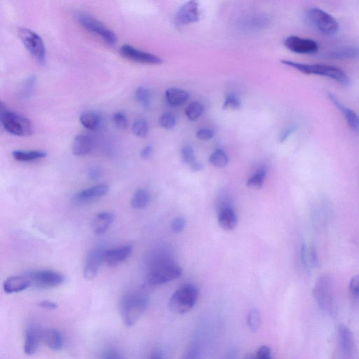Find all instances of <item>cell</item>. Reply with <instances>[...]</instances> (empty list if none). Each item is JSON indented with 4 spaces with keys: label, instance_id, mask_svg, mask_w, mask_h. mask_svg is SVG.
Returning <instances> with one entry per match:
<instances>
[{
    "label": "cell",
    "instance_id": "ac0fdd59",
    "mask_svg": "<svg viewBox=\"0 0 359 359\" xmlns=\"http://www.w3.org/2000/svg\"><path fill=\"white\" fill-rule=\"evenodd\" d=\"M328 97L329 100L333 103L339 111L343 115L344 118L346 120L350 127L356 133H359V116L355 111L350 108H347L341 102L339 101L337 97L333 93L328 92Z\"/></svg>",
    "mask_w": 359,
    "mask_h": 359
},
{
    "label": "cell",
    "instance_id": "3957f363",
    "mask_svg": "<svg viewBox=\"0 0 359 359\" xmlns=\"http://www.w3.org/2000/svg\"><path fill=\"white\" fill-rule=\"evenodd\" d=\"M0 121L4 129L13 136L26 137L33 134L31 121L23 115L6 109L2 103L0 107Z\"/></svg>",
    "mask_w": 359,
    "mask_h": 359
},
{
    "label": "cell",
    "instance_id": "f5cc1de1",
    "mask_svg": "<svg viewBox=\"0 0 359 359\" xmlns=\"http://www.w3.org/2000/svg\"><path fill=\"white\" fill-rule=\"evenodd\" d=\"M151 357L153 359H163L164 358V356H163V352L161 351L156 350L153 352Z\"/></svg>",
    "mask_w": 359,
    "mask_h": 359
},
{
    "label": "cell",
    "instance_id": "6da1fadb",
    "mask_svg": "<svg viewBox=\"0 0 359 359\" xmlns=\"http://www.w3.org/2000/svg\"><path fill=\"white\" fill-rule=\"evenodd\" d=\"M149 299L140 291L131 292L123 297L120 305L121 316L125 325L133 326L146 311Z\"/></svg>",
    "mask_w": 359,
    "mask_h": 359
},
{
    "label": "cell",
    "instance_id": "83f0119b",
    "mask_svg": "<svg viewBox=\"0 0 359 359\" xmlns=\"http://www.w3.org/2000/svg\"><path fill=\"white\" fill-rule=\"evenodd\" d=\"M301 260L302 264L306 268L315 267L318 265V255H317V250L313 245L308 247L307 245H302Z\"/></svg>",
    "mask_w": 359,
    "mask_h": 359
},
{
    "label": "cell",
    "instance_id": "8fae6325",
    "mask_svg": "<svg viewBox=\"0 0 359 359\" xmlns=\"http://www.w3.org/2000/svg\"><path fill=\"white\" fill-rule=\"evenodd\" d=\"M105 250L103 247L97 246L88 253L83 266V277L88 280L94 279L105 263Z\"/></svg>",
    "mask_w": 359,
    "mask_h": 359
},
{
    "label": "cell",
    "instance_id": "7bdbcfd3",
    "mask_svg": "<svg viewBox=\"0 0 359 359\" xmlns=\"http://www.w3.org/2000/svg\"><path fill=\"white\" fill-rule=\"evenodd\" d=\"M196 136L198 139L206 141L212 139L215 136L214 131L207 128H202L197 132Z\"/></svg>",
    "mask_w": 359,
    "mask_h": 359
},
{
    "label": "cell",
    "instance_id": "4dcf8cb0",
    "mask_svg": "<svg viewBox=\"0 0 359 359\" xmlns=\"http://www.w3.org/2000/svg\"><path fill=\"white\" fill-rule=\"evenodd\" d=\"M267 173V168L264 166L260 167L248 178V181H247V186L253 189L263 188Z\"/></svg>",
    "mask_w": 359,
    "mask_h": 359
},
{
    "label": "cell",
    "instance_id": "484cf974",
    "mask_svg": "<svg viewBox=\"0 0 359 359\" xmlns=\"http://www.w3.org/2000/svg\"><path fill=\"white\" fill-rule=\"evenodd\" d=\"M338 333L342 350L347 356L352 355L355 350V341L353 334L350 329L346 325H340L338 327Z\"/></svg>",
    "mask_w": 359,
    "mask_h": 359
},
{
    "label": "cell",
    "instance_id": "603a6c76",
    "mask_svg": "<svg viewBox=\"0 0 359 359\" xmlns=\"http://www.w3.org/2000/svg\"><path fill=\"white\" fill-rule=\"evenodd\" d=\"M93 148V140L86 135H78L74 138L72 144V153L75 156L87 155Z\"/></svg>",
    "mask_w": 359,
    "mask_h": 359
},
{
    "label": "cell",
    "instance_id": "d6986e66",
    "mask_svg": "<svg viewBox=\"0 0 359 359\" xmlns=\"http://www.w3.org/2000/svg\"><path fill=\"white\" fill-rule=\"evenodd\" d=\"M31 285V280L28 276H13L5 280L3 288L6 293H16L26 290Z\"/></svg>",
    "mask_w": 359,
    "mask_h": 359
},
{
    "label": "cell",
    "instance_id": "60d3db41",
    "mask_svg": "<svg viewBox=\"0 0 359 359\" xmlns=\"http://www.w3.org/2000/svg\"><path fill=\"white\" fill-rule=\"evenodd\" d=\"M113 121H114L115 126L120 129L124 130L127 127V118L122 112H118L113 115Z\"/></svg>",
    "mask_w": 359,
    "mask_h": 359
},
{
    "label": "cell",
    "instance_id": "c3c4849f",
    "mask_svg": "<svg viewBox=\"0 0 359 359\" xmlns=\"http://www.w3.org/2000/svg\"><path fill=\"white\" fill-rule=\"evenodd\" d=\"M103 357L102 358L103 359H118L122 358V356L118 351L115 350H110L105 351L104 353L103 354Z\"/></svg>",
    "mask_w": 359,
    "mask_h": 359
},
{
    "label": "cell",
    "instance_id": "8992f818",
    "mask_svg": "<svg viewBox=\"0 0 359 359\" xmlns=\"http://www.w3.org/2000/svg\"><path fill=\"white\" fill-rule=\"evenodd\" d=\"M198 288L193 284H186L180 287L171 297L169 308L175 313H187L195 306L198 300Z\"/></svg>",
    "mask_w": 359,
    "mask_h": 359
},
{
    "label": "cell",
    "instance_id": "ffe728a7",
    "mask_svg": "<svg viewBox=\"0 0 359 359\" xmlns=\"http://www.w3.org/2000/svg\"><path fill=\"white\" fill-rule=\"evenodd\" d=\"M220 228L225 231H231L236 228L238 218L235 210L230 206L220 208L218 217Z\"/></svg>",
    "mask_w": 359,
    "mask_h": 359
},
{
    "label": "cell",
    "instance_id": "ab89813d",
    "mask_svg": "<svg viewBox=\"0 0 359 359\" xmlns=\"http://www.w3.org/2000/svg\"><path fill=\"white\" fill-rule=\"evenodd\" d=\"M36 77L34 76V75H32V76L29 77V78L25 81L22 90H21V94L23 98H28L31 96L32 93H33V89L35 88V85H36Z\"/></svg>",
    "mask_w": 359,
    "mask_h": 359
},
{
    "label": "cell",
    "instance_id": "f1b7e54d",
    "mask_svg": "<svg viewBox=\"0 0 359 359\" xmlns=\"http://www.w3.org/2000/svg\"><path fill=\"white\" fill-rule=\"evenodd\" d=\"M150 200V193L148 190L140 188L133 194L131 200V206L134 209H143L149 204Z\"/></svg>",
    "mask_w": 359,
    "mask_h": 359
},
{
    "label": "cell",
    "instance_id": "d4e9b609",
    "mask_svg": "<svg viewBox=\"0 0 359 359\" xmlns=\"http://www.w3.org/2000/svg\"><path fill=\"white\" fill-rule=\"evenodd\" d=\"M190 98V94L185 90L179 88H170L165 92V100L172 107H179L185 104Z\"/></svg>",
    "mask_w": 359,
    "mask_h": 359
},
{
    "label": "cell",
    "instance_id": "7c38bea8",
    "mask_svg": "<svg viewBox=\"0 0 359 359\" xmlns=\"http://www.w3.org/2000/svg\"><path fill=\"white\" fill-rule=\"evenodd\" d=\"M121 56L129 61L145 65H161L163 60L156 55L137 49L130 45H123L120 48Z\"/></svg>",
    "mask_w": 359,
    "mask_h": 359
},
{
    "label": "cell",
    "instance_id": "7a4b0ae2",
    "mask_svg": "<svg viewBox=\"0 0 359 359\" xmlns=\"http://www.w3.org/2000/svg\"><path fill=\"white\" fill-rule=\"evenodd\" d=\"M285 66L291 67L305 75H318L324 77L340 83L343 86L350 84V79L344 70L337 67L321 64H305L283 60L280 61Z\"/></svg>",
    "mask_w": 359,
    "mask_h": 359
},
{
    "label": "cell",
    "instance_id": "e0dca14e",
    "mask_svg": "<svg viewBox=\"0 0 359 359\" xmlns=\"http://www.w3.org/2000/svg\"><path fill=\"white\" fill-rule=\"evenodd\" d=\"M133 251V247L130 245H123L116 248L105 250V263L110 267H118L130 258Z\"/></svg>",
    "mask_w": 359,
    "mask_h": 359
},
{
    "label": "cell",
    "instance_id": "52a82bcc",
    "mask_svg": "<svg viewBox=\"0 0 359 359\" xmlns=\"http://www.w3.org/2000/svg\"><path fill=\"white\" fill-rule=\"evenodd\" d=\"M307 21L312 27L321 34L333 36L338 33V23L328 13L318 8H312L307 11Z\"/></svg>",
    "mask_w": 359,
    "mask_h": 359
},
{
    "label": "cell",
    "instance_id": "5b68a950",
    "mask_svg": "<svg viewBox=\"0 0 359 359\" xmlns=\"http://www.w3.org/2000/svg\"><path fill=\"white\" fill-rule=\"evenodd\" d=\"M181 267L173 260L157 264L149 267L146 280L148 284L158 285L177 279L182 275Z\"/></svg>",
    "mask_w": 359,
    "mask_h": 359
},
{
    "label": "cell",
    "instance_id": "681fc988",
    "mask_svg": "<svg viewBox=\"0 0 359 359\" xmlns=\"http://www.w3.org/2000/svg\"><path fill=\"white\" fill-rule=\"evenodd\" d=\"M295 129H296L295 126H290L289 128H286L284 131H282L280 133L279 138L280 143H283L290 136V134L295 131Z\"/></svg>",
    "mask_w": 359,
    "mask_h": 359
},
{
    "label": "cell",
    "instance_id": "7dc6e473",
    "mask_svg": "<svg viewBox=\"0 0 359 359\" xmlns=\"http://www.w3.org/2000/svg\"><path fill=\"white\" fill-rule=\"evenodd\" d=\"M38 306L46 310H57L58 305L56 302L49 301V300H42L38 304Z\"/></svg>",
    "mask_w": 359,
    "mask_h": 359
},
{
    "label": "cell",
    "instance_id": "4fadbf2b",
    "mask_svg": "<svg viewBox=\"0 0 359 359\" xmlns=\"http://www.w3.org/2000/svg\"><path fill=\"white\" fill-rule=\"evenodd\" d=\"M199 20V10L197 0H190L183 4L175 16V23L178 26H184L196 23Z\"/></svg>",
    "mask_w": 359,
    "mask_h": 359
},
{
    "label": "cell",
    "instance_id": "9c48e42d",
    "mask_svg": "<svg viewBox=\"0 0 359 359\" xmlns=\"http://www.w3.org/2000/svg\"><path fill=\"white\" fill-rule=\"evenodd\" d=\"M18 36L31 56L38 63H44L46 60V49L41 37L26 28L18 30Z\"/></svg>",
    "mask_w": 359,
    "mask_h": 359
},
{
    "label": "cell",
    "instance_id": "f907efd6",
    "mask_svg": "<svg viewBox=\"0 0 359 359\" xmlns=\"http://www.w3.org/2000/svg\"><path fill=\"white\" fill-rule=\"evenodd\" d=\"M153 145H147L145 148H143V150L140 152V157L143 159V160H147V159L150 158L152 156L153 153Z\"/></svg>",
    "mask_w": 359,
    "mask_h": 359
},
{
    "label": "cell",
    "instance_id": "bcb514c9",
    "mask_svg": "<svg viewBox=\"0 0 359 359\" xmlns=\"http://www.w3.org/2000/svg\"><path fill=\"white\" fill-rule=\"evenodd\" d=\"M350 290L354 296L359 298V275L354 277L350 280Z\"/></svg>",
    "mask_w": 359,
    "mask_h": 359
},
{
    "label": "cell",
    "instance_id": "816d5d0a",
    "mask_svg": "<svg viewBox=\"0 0 359 359\" xmlns=\"http://www.w3.org/2000/svg\"><path fill=\"white\" fill-rule=\"evenodd\" d=\"M190 166L193 171H201L203 168V164L200 162H198L197 161H195V163H193V164Z\"/></svg>",
    "mask_w": 359,
    "mask_h": 359
},
{
    "label": "cell",
    "instance_id": "836d02e7",
    "mask_svg": "<svg viewBox=\"0 0 359 359\" xmlns=\"http://www.w3.org/2000/svg\"><path fill=\"white\" fill-rule=\"evenodd\" d=\"M203 105L199 102H193L187 107L185 110V115L187 118L191 121H196L199 118H201L203 113Z\"/></svg>",
    "mask_w": 359,
    "mask_h": 359
},
{
    "label": "cell",
    "instance_id": "74e56055",
    "mask_svg": "<svg viewBox=\"0 0 359 359\" xmlns=\"http://www.w3.org/2000/svg\"><path fill=\"white\" fill-rule=\"evenodd\" d=\"M241 107V103L240 101L239 98L236 95L233 94V93H230L225 98L223 108L224 110H235L240 109Z\"/></svg>",
    "mask_w": 359,
    "mask_h": 359
},
{
    "label": "cell",
    "instance_id": "b9f144b4",
    "mask_svg": "<svg viewBox=\"0 0 359 359\" xmlns=\"http://www.w3.org/2000/svg\"><path fill=\"white\" fill-rule=\"evenodd\" d=\"M186 221L182 217H178L173 220L171 223L172 231L175 233H180L184 230Z\"/></svg>",
    "mask_w": 359,
    "mask_h": 359
},
{
    "label": "cell",
    "instance_id": "30bf717a",
    "mask_svg": "<svg viewBox=\"0 0 359 359\" xmlns=\"http://www.w3.org/2000/svg\"><path fill=\"white\" fill-rule=\"evenodd\" d=\"M28 277L31 280L32 285L40 288H56L63 284L66 280L61 274L51 270L31 272Z\"/></svg>",
    "mask_w": 359,
    "mask_h": 359
},
{
    "label": "cell",
    "instance_id": "ee69618b",
    "mask_svg": "<svg viewBox=\"0 0 359 359\" xmlns=\"http://www.w3.org/2000/svg\"><path fill=\"white\" fill-rule=\"evenodd\" d=\"M257 359H270L272 357V352L271 349L268 346H262L257 351Z\"/></svg>",
    "mask_w": 359,
    "mask_h": 359
},
{
    "label": "cell",
    "instance_id": "2e32d148",
    "mask_svg": "<svg viewBox=\"0 0 359 359\" xmlns=\"http://www.w3.org/2000/svg\"><path fill=\"white\" fill-rule=\"evenodd\" d=\"M109 191V186L104 183L94 185L77 193L73 198V201L77 204H83L105 196Z\"/></svg>",
    "mask_w": 359,
    "mask_h": 359
},
{
    "label": "cell",
    "instance_id": "9a60e30c",
    "mask_svg": "<svg viewBox=\"0 0 359 359\" xmlns=\"http://www.w3.org/2000/svg\"><path fill=\"white\" fill-rule=\"evenodd\" d=\"M43 329L39 325L31 324L27 327L25 333L24 352L26 355H35L42 342Z\"/></svg>",
    "mask_w": 359,
    "mask_h": 359
},
{
    "label": "cell",
    "instance_id": "f546056e",
    "mask_svg": "<svg viewBox=\"0 0 359 359\" xmlns=\"http://www.w3.org/2000/svg\"><path fill=\"white\" fill-rule=\"evenodd\" d=\"M80 123L88 130H96L101 125V119L99 115L93 112H86L80 116Z\"/></svg>",
    "mask_w": 359,
    "mask_h": 359
},
{
    "label": "cell",
    "instance_id": "f35d334b",
    "mask_svg": "<svg viewBox=\"0 0 359 359\" xmlns=\"http://www.w3.org/2000/svg\"><path fill=\"white\" fill-rule=\"evenodd\" d=\"M159 123L165 129H171L176 125V120L171 113H163L159 119Z\"/></svg>",
    "mask_w": 359,
    "mask_h": 359
},
{
    "label": "cell",
    "instance_id": "4316f807",
    "mask_svg": "<svg viewBox=\"0 0 359 359\" xmlns=\"http://www.w3.org/2000/svg\"><path fill=\"white\" fill-rule=\"evenodd\" d=\"M47 154L39 150L32 151H23V150H15L12 153L13 158L20 162H31L46 158Z\"/></svg>",
    "mask_w": 359,
    "mask_h": 359
},
{
    "label": "cell",
    "instance_id": "d6a6232c",
    "mask_svg": "<svg viewBox=\"0 0 359 359\" xmlns=\"http://www.w3.org/2000/svg\"><path fill=\"white\" fill-rule=\"evenodd\" d=\"M135 98L145 110L149 109L151 105V93L148 88L143 86L137 88Z\"/></svg>",
    "mask_w": 359,
    "mask_h": 359
},
{
    "label": "cell",
    "instance_id": "5bb4252c",
    "mask_svg": "<svg viewBox=\"0 0 359 359\" xmlns=\"http://www.w3.org/2000/svg\"><path fill=\"white\" fill-rule=\"evenodd\" d=\"M285 47L294 53L312 54L319 51L318 44L314 40L290 36L284 41Z\"/></svg>",
    "mask_w": 359,
    "mask_h": 359
},
{
    "label": "cell",
    "instance_id": "cb8c5ba5",
    "mask_svg": "<svg viewBox=\"0 0 359 359\" xmlns=\"http://www.w3.org/2000/svg\"><path fill=\"white\" fill-rule=\"evenodd\" d=\"M42 342L53 351L61 350L63 347V336L56 329H43Z\"/></svg>",
    "mask_w": 359,
    "mask_h": 359
},
{
    "label": "cell",
    "instance_id": "44dd1931",
    "mask_svg": "<svg viewBox=\"0 0 359 359\" xmlns=\"http://www.w3.org/2000/svg\"><path fill=\"white\" fill-rule=\"evenodd\" d=\"M115 219V214L110 211L98 213L92 221L93 231L97 235H102L107 232Z\"/></svg>",
    "mask_w": 359,
    "mask_h": 359
},
{
    "label": "cell",
    "instance_id": "7402d4cb",
    "mask_svg": "<svg viewBox=\"0 0 359 359\" xmlns=\"http://www.w3.org/2000/svg\"><path fill=\"white\" fill-rule=\"evenodd\" d=\"M324 58L334 60H358L359 48L357 46L337 48L325 53Z\"/></svg>",
    "mask_w": 359,
    "mask_h": 359
},
{
    "label": "cell",
    "instance_id": "277c9868",
    "mask_svg": "<svg viewBox=\"0 0 359 359\" xmlns=\"http://www.w3.org/2000/svg\"><path fill=\"white\" fill-rule=\"evenodd\" d=\"M313 295L319 306L325 313H335V293L331 277L323 275L319 277L313 290Z\"/></svg>",
    "mask_w": 359,
    "mask_h": 359
},
{
    "label": "cell",
    "instance_id": "d590c367",
    "mask_svg": "<svg viewBox=\"0 0 359 359\" xmlns=\"http://www.w3.org/2000/svg\"><path fill=\"white\" fill-rule=\"evenodd\" d=\"M248 325L253 333H256L261 325V317L257 309H252L248 316Z\"/></svg>",
    "mask_w": 359,
    "mask_h": 359
},
{
    "label": "cell",
    "instance_id": "1f68e13d",
    "mask_svg": "<svg viewBox=\"0 0 359 359\" xmlns=\"http://www.w3.org/2000/svg\"><path fill=\"white\" fill-rule=\"evenodd\" d=\"M208 161L217 168H224L228 164L229 157L224 150L218 149L210 155Z\"/></svg>",
    "mask_w": 359,
    "mask_h": 359
},
{
    "label": "cell",
    "instance_id": "f6af8a7d",
    "mask_svg": "<svg viewBox=\"0 0 359 359\" xmlns=\"http://www.w3.org/2000/svg\"><path fill=\"white\" fill-rule=\"evenodd\" d=\"M103 175V170L100 167H92L87 171V177L91 180L100 179Z\"/></svg>",
    "mask_w": 359,
    "mask_h": 359
},
{
    "label": "cell",
    "instance_id": "ba28073f",
    "mask_svg": "<svg viewBox=\"0 0 359 359\" xmlns=\"http://www.w3.org/2000/svg\"><path fill=\"white\" fill-rule=\"evenodd\" d=\"M77 18H78L80 25L88 33L96 35L97 37L101 38L105 43L110 46H114L116 44L117 37L114 32L107 28L97 18H95L88 13L83 12L78 13Z\"/></svg>",
    "mask_w": 359,
    "mask_h": 359
},
{
    "label": "cell",
    "instance_id": "8d00e7d4",
    "mask_svg": "<svg viewBox=\"0 0 359 359\" xmlns=\"http://www.w3.org/2000/svg\"><path fill=\"white\" fill-rule=\"evenodd\" d=\"M181 158L183 162L186 164L191 166L193 163L196 161L195 158V150L193 146L190 145H185L181 149Z\"/></svg>",
    "mask_w": 359,
    "mask_h": 359
},
{
    "label": "cell",
    "instance_id": "e575fe53",
    "mask_svg": "<svg viewBox=\"0 0 359 359\" xmlns=\"http://www.w3.org/2000/svg\"><path fill=\"white\" fill-rule=\"evenodd\" d=\"M132 133L139 138H145L149 133V125L144 120H138L132 125Z\"/></svg>",
    "mask_w": 359,
    "mask_h": 359
}]
</instances>
